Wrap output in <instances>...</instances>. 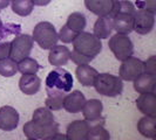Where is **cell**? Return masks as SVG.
Wrapping results in <instances>:
<instances>
[{"mask_svg": "<svg viewBox=\"0 0 156 140\" xmlns=\"http://www.w3.org/2000/svg\"><path fill=\"white\" fill-rule=\"evenodd\" d=\"M70 60L75 63L76 65L88 64V63H90V61H92V58H89V57H86V56H83V55L79 54V53L74 52V50L70 52Z\"/></svg>", "mask_w": 156, "mask_h": 140, "instance_id": "1f68e13d", "label": "cell"}, {"mask_svg": "<svg viewBox=\"0 0 156 140\" xmlns=\"http://www.w3.org/2000/svg\"><path fill=\"white\" fill-rule=\"evenodd\" d=\"M11 0H0V9H4L9 6Z\"/></svg>", "mask_w": 156, "mask_h": 140, "instance_id": "8d00e7d4", "label": "cell"}, {"mask_svg": "<svg viewBox=\"0 0 156 140\" xmlns=\"http://www.w3.org/2000/svg\"><path fill=\"white\" fill-rule=\"evenodd\" d=\"M75 75L78 78L79 83L83 86H93L95 78L99 75L98 70L90 67L89 64H81L78 65Z\"/></svg>", "mask_w": 156, "mask_h": 140, "instance_id": "ffe728a7", "label": "cell"}, {"mask_svg": "<svg viewBox=\"0 0 156 140\" xmlns=\"http://www.w3.org/2000/svg\"><path fill=\"white\" fill-rule=\"evenodd\" d=\"M74 84L72 74L67 70L58 68L52 70L46 77V88L56 89L63 92H69Z\"/></svg>", "mask_w": 156, "mask_h": 140, "instance_id": "52a82bcc", "label": "cell"}, {"mask_svg": "<svg viewBox=\"0 0 156 140\" xmlns=\"http://www.w3.org/2000/svg\"><path fill=\"white\" fill-rule=\"evenodd\" d=\"M85 103H86L85 95L79 90H74L65 96L62 109H65L69 113H79V112H81Z\"/></svg>", "mask_w": 156, "mask_h": 140, "instance_id": "8fae6325", "label": "cell"}, {"mask_svg": "<svg viewBox=\"0 0 156 140\" xmlns=\"http://www.w3.org/2000/svg\"><path fill=\"white\" fill-rule=\"evenodd\" d=\"M9 50H11V42H0V60L9 57Z\"/></svg>", "mask_w": 156, "mask_h": 140, "instance_id": "836d02e7", "label": "cell"}, {"mask_svg": "<svg viewBox=\"0 0 156 140\" xmlns=\"http://www.w3.org/2000/svg\"><path fill=\"white\" fill-rule=\"evenodd\" d=\"M66 25L73 32H75V33L79 34V33L83 32V29H85V27H86L87 25V20L82 13H80V12H73L68 16Z\"/></svg>", "mask_w": 156, "mask_h": 140, "instance_id": "cb8c5ba5", "label": "cell"}, {"mask_svg": "<svg viewBox=\"0 0 156 140\" xmlns=\"http://www.w3.org/2000/svg\"><path fill=\"white\" fill-rule=\"evenodd\" d=\"M89 123L87 120H74L67 126L66 137L68 140H87Z\"/></svg>", "mask_w": 156, "mask_h": 140, "instance_id": "5bb4252c", "label": "cell"}, {"mask_svg": "<svg viewBox=\"0 0 156 140\" xmlns=\"http://www.w3.org/2000/svg\"><path fill=\"white\" fill-rule=\"evenodd\" d=\"M44 140H68V139H67L66 134L56 132V133H54V134H52V135H49V137L45 138Z\"/></svg>", "mask_w": 156, "mask_h": 140, "instance_id": "e575fe53", "label": "cell"}, {"mask_svg": "<svg viewBox=\"0 0 156 140\" xmlns=\"http://www.w3.org/2000/svg\"><path fill=\"white\" fill-rule=\"evenodd\" d=\"M134 89L136 92L141 93H155L156 91V75L142 72L139 77L133 81Z\"/></svg>", "mask_w": 156, "mask_h": 140, "instance_id": "4fadbf2b", "label": "cell"}, {"mask_svg": "<svg viewBox=\"0 0 156 140\" xmlns=\"http://www.w3.org/2000/svg\"><path fill=\"white\" fill-rule=\"evenodd\" d=\"M47 98L45 101V108L49 111H58L63 108V99L66 92L52 89V88H46Z\"/></svg>", "mask_w": 156, "mask_h": 140, "instance_id": "44dd1931", "label": "cell"}, {"mask_svg": "<svg viewBox=\"0 0 156 140\" xmlns=\"http://www.w3.org/2000/svg\"><path fill=\"white\" fill-rule=\"evenodd\" d=\"M16 65H18V72H21V75L37 74L40 69L39 63L31 57H26L21 61L16 62Z\"/></svg>", "mask_w": 156, "mask_h": 140, "instance_id": "484cf974", "label": "cell"}, {"mask_svg": "<svg viewBox=\"0 0 156 140\" xmlns=\"http://www.w3.org/2000/svg\"><path fill=\"white\" fill-rule=\"evenodd\" d=\"M31 1L34 6H47L48 4H51L52 0H31Z\"/></svg>", "mask_w": 156, "mask_h": 140, "instance_id": "d590c367", "label": "cell"}, {"mask_svg": "<svg viewBox=\"0 0 156 140\" xmlns=\"http://www.w3.org/2000/svg\"><path fill=\"white\" fill-rule=\"evenodd\" d=\"M34 41L33 38L28 34H19L11 41V50H9V58L19 62L26 57H30L32 49H33Z\"/></svg>", "mask_w": 156, "mask_h": 140, "instance_id": "5b68a950", "label": "cell"}, {"mask_svg": "<svg viewBox=\"0 0 156 140\" xmlns=\"http://www.w3.org/2000/svg\"><path fill=\"white\" fill-rule=\"evenodd\" d=\"M136 106L144 116L156 117V95L155 93H141L136 99Z\"/></svg>", "mask_w": 156, "mask_h": 140, "instance_id": "2e32d148", "label": "cell"}, {"mask_svg": "<svg viewBox=\"0 0 156 140\" xmlns=\"http://www.w3.org/2000/svg\"><path fill=\"white\" fill-rule=\"evenodd\" d=\"M73 50L93 60L102 50V42L93 33L81 32L73 40Z\"/></svg>", "mask_w": 156, "mask_h": 140, "instance_id": "7a4b0ae2", "label": "cell"}, {"mask_svg": "<svg viewBox=\"0 0 156 140\" xmlns=\"http://www.w3.org/2000/svg\"><path fill=\"white\" fill-rule=\"evenodd\" d=\"M114 0H85L86 8L98 16L109 15L113 9Z\"/></svg>", "mask_w": 156, "mask_h": 140, "instance_id": "d6986e66", "label": "cell"}, {"mask_svg": "<svg viewBox=\"0 0 156 140\" xmlns=\"http://www.w3.org/2000/svg\"><path fill=\"white\" fill-rule=\"evenodd\" d=\"M33 41L39 45L40 48L49 50L52 47L56 45L59 41L58 39V32L55 29L54 25L48 21H41L37 23L33 29Z\"/></svg>", "mask_w": 156, "mask_h": 140, "instance_id": "277c9868", "label": "cell"}, {"mask_svg": "<svg viewBox=\"0 0 156 140\" xmlns=\"http://www.w3.org/2000/svg\"><path fill=\"white\" fill-rule=\"evenodd\" d=\"M9 4L12 11L18 14L19 16H28L33 12L34 5L32 4L31 0H11Z\"/></svg>", "mask_w": 156, "mask_h": 140, "instance_id": "d4e9b609", "label": "cell"}, {"mask_svg": "<svg viewBox=\"0 0 156 140\" xmlns=\"http://www.w3.org/2000/svg\"><path fill=\"white\" fill-rule=\"evenodd\" d=\"M70 60V50L66 46H60V45H55L49 49V54H48V61L51 65L54 67H62L66 65L68 61Z\"/></svg>", "mask_w": 156, "mask_h": 140, "instance_id": "7c38bea8", "label": "cell"}, {"mask_svg": "<svg viewBox=\"0 0 156 140\" xmlns=\"http://www.w3.org/2000/svg\"><path fill=\"white\" fill-rule=\"evenodd\" d=\"M23 131L27 139L44 140L59 132V124L54 120L52 111L46 108H39L33 112L32 120L23 125Z\"/></svg>", "mask_w": 156, "mask_h": 140, "instance_id": "6da1fadb", "label": "cell"}, {"mask_svg": "<svg viewBox=\"0 0 156 140\" xmlns=\"http://www.w3.org/2000/svg\"><path fill=\"white\" fill-rule=\"evenodd\" d=\"M19 120H20L19 112L14 108L9 105L0 108V130L13 131L18 127Z\"/></svg>", "mask_w": 156, "mask_h": 140, "instance_id": "30bf717a", "label": "cell"}, {"mask_svg": "<svg viewBox=\"0 0 156 140\" xmlns=\"http://www.w3.org/2000/svg\"><path fill=\"white\" fill-rule=\"evenodd\" d=\"M142 72H143V61H141L137 57L130 56L121 63L119 69V77L122 81L133 82Z\"/></svg>", "mask_w": 156, "mask_h": 140, "instance_id": "ba28073f", "label": "cell"}, {"mask_svg": "<svg viewBox=\"0 0 156 140\" xmlns=\"http://www.w3.org/2000/svg\"><path fill=\"white\" fill-rule=\"evenodd\" d=\"M93 86L95 88L96 92L102 96L116 97L122 93L123 82L119 76L112 75L108 72H103V74H99L96 76Z\"/></svg>", "mask_w": 156, "mask_h": 140, "instance_id": "3957f363", "label": "cell"}, {"mask_svg": "<svg viewBox=\"0 0 156 140\" xmlns=\"http://www.w3.org/2000/svg\"><path fill=\"white\" fill-rule=\"evenodd\" d=\"M108 47L119 61H125L134 53V45L130 38L123 34H115L109 39Z\"/></svg>", "mask_w": 156, "mask_h": 140, "instance_id": "8992f818", "label": "cell"}, {"mask_svg": "<svg viewBox=\"0 0 156 140\" xmlns=\"http://www.w3.org/2000/svg\"><path fill=\"white\" fill-rule=\"evenodd\" d=\"M143 72L156 75V56H150L146 62H143Z\"/></svg>", "mask_w": 156, "mask_h": 140, "instance_id": "4dcf8cb0", "label": "cell"}, {"mask_svg": "<svg viewBox=\"0 0 156 140\" xmlns=\"http://www.w3.org/2000/svg\"><path fill=\"white\" fill-rule=\"evenodd\" d=\"M114 31V25H113V18L109 15L99 16L98 20L94 23L93 34L100 40L108 39Z\"/></svg>", "mask_w": 156, "mask_h": 140, "instance_id": "e0dca14e", "label": "cell"}, {"mask_svg": "<svg viewBox=\"0 0 156 140\" xmlns=\"http://www.w3.org/2000/svg\"><path fill=\"white\" fill-rule=\"evenodd\" d=\"M102 111H103V105L100 99H89L86 101L83 108L81 110L82 115L85 117V120L88 123L90 122H98L102 116Z\"/></svg>", "mask_w": 156, "mask_h": 140, "instance_id": "ac0fdd59", "label": "cell"}, {"mask_svg": "<svg viewBox=\"0 0 156 140\" xmlns=\"http://www.w3.org/2000/svg\"><path fill=\"white\" fill-rule=\"evenodd\" d=\"M113 25H114V31L116 32L117 34L129 35L134 31L133 15L117 14L113 18Z\"/></svg>", "mask_w": 156, "mask_h": 140, "instance_id": "7402d4cb", "label": "cell"}, {"mask_svg": "<svg viewBox=\"0 0 156 140\" xmlns=\"http://www.w3.org/2000/svg\"><path fill=\"white\" fill-rule=\"evenodd\" d=\"M136 4H140V5H139V8L147 9L149 12H151L153 14L156 13V0H143V2L137 1Z\"/></svg>", "mask_w": 156, "mask_h": 140, "instance_id": "d6a6232c", "label": "cell"}, {"mask_svg": "<svg viewBox=\"0 0 156 140\" xmlns=\"http://www.w3.org/2000/svg\"><path fill=\"white\" fill-rule=\"evenodd\" d=\"M20 32V26H14L13 23H7L6 26L0 19V42L4 39H6L11 34H16Z\"/></svg>", "mask_w": 156, "mask_h": 140, "instance_id": "f546056e", "label": "cell"}, {"mask_svg": "<svg viewBox=\"0 0 156 140\" xmlns=\"http://www.w3.org/2000/svg\"><path fill=\"white\" fill-rule=\"evenodd\" d=\"M41 88V78L37 74L32 75H21L19 79L20 91L27 96H33L38 92Z\"/></svg>", "mask_w": 156, "mask_h": 140, "instance_id": "9a60e30c", "label": "cell"}, {"mask_svg": "<svg viewBox=\"0 0 156 140\" xmlns=\"http://www.w3.org/2000/svg\"><path fill=\"white\" fill-rule=\"evenodd\" d=\"M134 31L140 35H147L153 31L155 25V14L143 8H137L133 15Z\"/></svg>", "mask_w": 156, "mask_h": 140, "instance_id": "9c48e42d", "label": "cell"}, {"mask_svg": "<svg viewBox=\"0 0 156 140\" xmlns=\"http://www.w3.org/2000/svg\"><path fill=\"white\" fill-rule=\"evenodd\" d=\"M76 35H78V33L72 31L67 25H63L60 32L58 33V39L63 43H72L73 40L76 38Z\"/></svg>", "mask_w": 156, "mask_h": 140, "instance_id": "f1b7e54d", "label": "cell"}, {"mask_svg": "<svg viewBox=\"0 0 156 140\" xmlns=\"http://www.w3.org/2000/svg\"><path fill=\"white\" fill-rule=\"evenodd\" d=\"M26 140H34V139H26Z\"/></svg>", "mask_w": 156, "mask_h": 140, "instance_id": "74e56055", "label": "cell"}, {"mask_svg": "<svg viewBox=\"0 0 156 140\" xmlns=\"http://www.w3.org/2000/svg\"><path fill=\"white\" fill-rule=\"evenodd\" d=\"M18 72L16 62L12 58H2L0 60V75L4 77H12Z\"/></svg>", "mask_w": 156, "mask_h": 140, "instance_id": "83f0119b", "label": "cell"}, {"mask_svg": "<svg viewBox=\"0 0 156 140\" xmlns=\"http://www.w3.org/2000/svg\"><path fill=\"white\" fill-rule=\"evenodd\" d=\"M87 140H110V134L101 124L89 125Z\"/></svg>", "mask_w": 156, "mask_h": 140, "instance_id": "4316f807", "label": "cell"}, {"mask_svg": "<svg viewBox=\"0 0 156 140\" xmlns=\"http://www.w3.org/2000/svg\"><path fill=\"white\" fill-rule=\"evenodd\" d=\"M136 127L141 135L148 139H154L156 135V117H142L137 122Z\"/></svg>", "mask_w": 156, "mask_h": 140, "instance_id": "603a6c76", "label": "cell"}]
</instances>
